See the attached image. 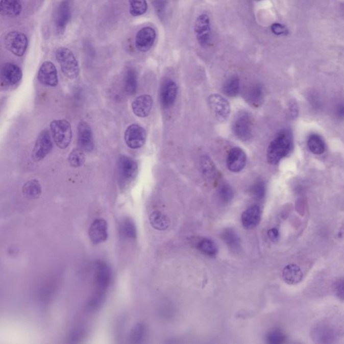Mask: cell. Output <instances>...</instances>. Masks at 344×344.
Segmentation results:
<instances>
[{
	"label": "cell",
	"mask_w": 344,
	"mask_h": 344,
	"mask_svg": "<svg viewBox=\"0 0 344 344\" xmlns=\"http://www.w3.org/2000/svg\"><path fill=\"white\" fill-rule=\"evenodd\" d=\"M118 173L121 180L125 183L133 181L138 174V165L133 159L128 156H121L118 160Z\"/></svg>",
	"instance_id": "13"
},
{
	"label": "cell",
	"mask_w": 344,
	"mask_h": 344,
	"mask_svg": "<svg viewBox=\"0 0 344 344\" xmlns=\"http://www.w3.org/2000/svg\"><path fill=\"white\" fill-rule=\"evenodd\" d=\"M292 148L291 133L287 130L280 131L267 148V161L272 165L277 164L290 154Z\"/></svg>",
	"instance_id": "1"
},
{
	"label": "cell",
	"mask_w": 344,
	"mask_h": 344,
	"mask_svg": "<svg viewBox=\"0 0 344 344\" xmlns=\"http://www.w3.org/2000/svg\"><path fill=\"white\" fill-rule=\"evenodd\" d=\"M69 165L73 167H80L84 164L86 161L84 151L80 148L73 149L68 156Z\"/></svg>",
	"instance_id": "36"
},
{
	"label": "cell",
	"mask_w": 344,
	"mask_h": 344,
	"mask_svg": "<svg viewBox=\"0 0 344 344\" xmlns=\"http://www.w3.org/2000/svg\"><path fill=\"white\" fill-rule=\"evenodd\" d=\"M112 279V271L107 263L97 260L94 265L95 291L106 293Z\"/></svg>",
	"instance_id": "6"
},
{
	"label": "cell",
	"mask_w": 344,
	"mask_h": 344,
	"mask_svg": "<svg viewBox=\"0 0 344 344\" xmlns=\"http://www.w3.org/2000/svg\"><path fill=\"white\" fill-rule=\"evenodd\" d=\"M22 71L20 68L12 63L3 65L1 70L2 82L8 86H14L22 79Z\"/></svg>",
	"instance_id": "18"
},
{
	"label": "cell",
	"mask_w": 344,
	"mask_h": 344,
	"mask_svg": "<svg viewBox=\"0 0 344 344\" xmlns=\"http://www.w3.org/2000/svg\"><path fill=\"white\" fill-rule=\"evenodd\" d=\"M255 1H260V0H255Z\"/></svg>",
	"instance_id": "48"
},
{
	"label": "cell",
	"mask_w": 344,
	"mask_h": 344,
	"mask_svg": "<svg viewBox=\"0 0 344 344\" xmlns=\"http://www.w3.org/2000/svg\"><path fill=\"white\" fill-rule=\"evenodd\" d=\"M286 337L280 330L272 331L267 335V342L271 344H280L285 341Z\"/></svg>",
	"instance_id": "42"
},
{
	"label": "cell",
	"mask_w": 344,
	"mask_h": 344,
	"mask_svg": "<svg viewBox=\"0 0 344 344\" xmlns=\"http://www.w3.org/2000/svg\"><path fill=\"white\" fill-rule=\"evenodd\" d=\"M333 292L337 298L344 301V278H339L335 282Z\"/></svg>",
	"instance_id": "43"
},
{
	"label": "cell",
	"mask_w": 344,
	"mask_h": 344,
	"mask_svg": "<svg viewBox=\"0 0 344 344\" xmlns=\"http://www.w3.org/2000/svg\"><path fill=\"white\" fill-rule=\"evenodd\" d=\"M156 39V31L152 27H144L138 31L137 35H136V48L140 52H148L152 48Z\"/></svg>",
	"instance_id": "12"
},
{
	"label": "cell",
	"mask_w": 344,
	"mask_h": 344,
	"mask_svg": "<svg viewBox=\"0 0 344 344\" xmlns=\"http://www.w3.org/2000/svg\"><path fill=\"white\" fill-rule=\"evenodd\" d=\"M37 78L40 83L46 86L55 87L59 83L57 68L51 61H44L42 63L38 72Z\"/></svg>",
	"instance_id": "15"
},
{
	"label": "cell",
	"mask_w": 344,
	"mask_h": 344,
	"mask_svg": "<svg viewBox=\"0 0 344 344\" xmlns=\"http://www.w3.org/2000/svg\"><path fill=\"white\" fill-rule=\"evenodd\" d=\"M22 192L28 199L35 200L39 198L42 192L40 182L37 180H29L23 186Z\"/></svg>",
	"instance_id": "26"
},
{
	"label": "cell",
	"mask_w": 344,
	"mask_h": 344,
	"mask_svg": "<svg viewBox=\"0 0 344 344\" xmlns=\"http://www.w3.org/2000/svg\"><path fill=\"white\" fill-rule=\"evenodd\" d=\"M178 94V86L176 83L168 80L163 84L161 92V102L163 107L169 108L175 103Z\"/></svg>",
	"instance_id": "21"
},
{
	"label": "cell",
	"mask_w": 344,
	"mask_h": 344,
	"mask_svg": "<svg viewBox=\"0 0 344 344\" xmlns=\"http://www.w3.org/2000/svg\"><path fill=\"white\" fill-rule=\"evenodd\" d=\"M250 193L255 199L262 200L265 195V186L262 181L256 182L250 188Z\"/></svg>",
	"instance_id": "41"
},
{
	"label": "cell",
	"mask_w": 344,
	"mask_h": 344,
	"mask_svg": "<svg viewBox=\"0 0 344 344\" xmlns=\"http://www.w3.org/2000/svg\"><path fill=\"white\" fill-rule=\"evenodd\" d=\"M150 222L152 226L158 231H165L170 225V219L168 216L159 211L152 212L150 216Z\"/></svg>",
	"instance_id": "24"
},
{
	"label": "cell",
	"mask_w": 344,
	"mask_h": 344,
	"mask_svg": "<svg viewBox=\"0 0 344 344\" xmlns=\"http://www.w3.org/2000/svg\"><path fill=\"white\" fill-rule=\"evenodd\" d=\"M334 115L338 120L344 119V103H339L334 108Z\"/></svg>",
	"instance_id": "45"
},
{
	"label": "cell",
	"mask_w": 344,
	"mask_h": 344,
	"mask_svg": "<svg viewBox=\"0 0 344 344\" xmlns=\"http://www.w3.org/2000/svg\"><path fill=\"white\" fill-rule=\"evenodd\" d=\"M89 237L93 244L105 242L108 237V224L105 219L97 218L89 229Z\"/></svg>",
	"instance_id": "17"
},
{
	"label": "cell",
	"mask_w": 344,
	"mask_h": 344,
	"mask_svg": "<svg viewBox=\"0 0 344 344\" xmlns=\"http://www.w3.org/2000/svg\"><path fill=\"white\" fill-rule=\"evenodd\" d=\"M71 2L63 0L59 4L55 12L54 23L55 29L59 35L63 34L71 18Z\"/></svg>",
	"instance_id": "9"
},
{
	"label": "cell",
	"mask_w": 344,
	"mask_h": 344,
	"mask_svg": "<svg viewBox=\"0 0 344 344\" xmlns=\"http://www.w3.org/2000/svg\"><path fill=\"white\" fill-rule=\"evenodd\" d=\"M197 248L203 254L208 256L213 257L218 253V248L215 243L211 239L204 238L197 244Z\"/></svg>",
	"instance_id": "34"
},
{
	"label": "cell",
	"mask_w": 344,
	"mask_h": 344,
	"mask_svg": "<svg viewBox=\"0 0 344 344\" xmlns=\"http://www.w3.org/2000/svg\"><path fill=\"white\" fill-rule=\"evenodd\" d=\"M261 216L262 213L260 207L258 205H253L242 214V225L246 229H254L260 224Z\"/></svg>",
	"instance_id": "20"
},
{
	"label": "cell",
	"mask_w": 344,
	"mask_h": 344,
	"mask_svg": "<svg viewBox=\"0 0 344 344\" xmlns=\"http://www.w3.org/2000/svg\"><path fill=\"white\" fill-rule=\"evenodd\" d=\"M22 6L20 0H1L0 12L4 16L16 17L22 12Z\"/></svg>",
	"instance_id": "23"
},
{
	"label": "cell",
	"mask_w": 344,
	"mask_h": 344,
	"mask_svg": "<svg viewBox=\"0 0 344 344\" xmlns=\"http://www.w3.org/2000/svg\"><path fill=\"white\" fill-rule=\"evenodd\" d=\"M245 99L252 105H259L264 97V90L260 84L254 85L248 89L245 94Z\"/></svg>",
	"instance_id": "28"
},
{
	"label": "cell",
	"mask_w": 344,
	"mask_h": 344,
	"mask_svg": "<svg viewBox=\"0 0 344 344\" xmlns=\"http://www.w3.org/2000/svg\"><path fill=\"white\" fill-rule=\"evenodd\" d=\"M148 8L146 0H129V12L131 16H142L146 13Z\"/></svg>",
	"instance_id": "35"
},
{
	"label": "cell",
	"mask_w": 344,
	"mask_h": 344,
	"mask_svg": "<svg viewBox=\"0 0 344 344\" xmlns=\"http://www.w3.org/2000/svg\"><path fill=\"white\" fill-rule=\"evenodd\" d=\"M218 196L223 203H230L233 198V191L231 187L227 184H222L218 191Z\"/></svg>",
	"instance_id": "39"
},
{
	"label": "cell",
	"mask_w": 344,
	"mask_h": 344,
	"mask_svg": "<svg viewBox=\"0 0 344 344\" xmlns=\"http://www.w3.org/2000/svg\"><path fill=\"white\" fill-rule=\"evenodd\" d=\"M312 335L314 339H316L317 342L328 343L333 339V332L328 327H317L313 330Z\"/></svg>",
	"instance_id": "30"
},
{
	"label": "cell",
	"mask_w": 344,
	"mask_h": 344,
	"mask_svg": "<svg viewBox=\"0 0 344 344\" xmlns=\"http://www.w3.org/2000/svg\"><path fill=\"white\" fill-rule=\"evenodd\" d=\"M208 105L216 119L224 122L231 113L230 104L222 95L214 93L207 99Z\"/></svg>",
	"instance_id": "7"
},
{
	"label": "cell",
	"mask_w": 344,
	"mask_h": 344,
	"mask_svg": "<svg viewBox=\"0 0 344 344\" xmlns=\"http://www.w3.org/2000/svg\"><path fill=\"white\" fill-rule=\"evenodd\" d=\"M78 144L79 148L84 152H92L94 148L92 129L85 121H82L78 125Z\"/></svg>",
	"instance_id": "16"
},
{
	"label": "cell",
	"mask_w": 344,
	"mask_h": 344,
	"mask_svg": "<svg viewBox=\"0 0 344 344\" xmlns=\"http://www.w3.org/2000/svg\"><path fill=\"white\" fill-rule=\"evenodd\" d=\"M222 237L227 246L233 251H237L241 248L239 235L233 229H225L222 233Z\"/></svg>",
	"instance_id": "25"
},
{
	"label": "cell",
	"mask_w": 344,
	"mask_h": 344,
	"mask_svg": "<svg viewBox=\"0 0 344 344\" xmlns=\"http://www.w3.org/2000/svg\"><path fill=\"white\" fill-rule=\"evenodd\" d=\"M307 146L310 152L315 155H322L326 152V144L320 135L313 134L307 140Z\"/></svg>",
	"instance_id": "27"
},
{
	"label": "cell",
	"mask_w": 344,
	"mask_h": 344,
	"mask_svg": "<svg viewBox=\"0 0 344 344\" xmlns=\"http://www.w3.org/2000/svg\"><path fill=\"white\" fill-rule=\"evenodd\" d=\"M240 90V82L236 76H231L225 82L224 86V92L225 95L229 97H235L238 95Z\"/></svg>",
	"instance_id": "31"
},
{
	"label": "cell",
	"mask_w": 344,
	"mask_h": 344,
	"mask_svg": "<svg viewBox=\"0 0 344 344\" xmlns=\"http://www.w3.org/2000/svg\"><path fill=\"white\" fill-rule=\"evenodd\" d=\"M194 33L199 43L203 47L207 46L211 40V20L207 14L200 15L194 24Z\"/></svg>",
	"instance_id": "8"
},
{
	"label": "cell",
	"mask_w": 344,
	"mask_h": 344,
	"mask_svg": "<svg viewBox=\"0 0 344 344\" xmlns=\"http://www.w3.org/2000/svg\"><path fill=\"white\" fill-rule=\"evenodd\" d=\"M106 293L95 292L87 304V309L89 311H95L101 307L105 301Z\"/></svg>",
	"instance_id": "37"
},
{
	"label": "cell",
	"mask_w": 344,
	"mask_h": 344,
	"mask_svg": "<svg viewBox=\"0 0 344 344\" xmlns=\"http://www.w3.org/2000/svg\"><path fill=\"white\" fill-rule=\"evenodd\" d=\"M55 57L60 65L61 71L67 78L74 80L79 76V63L71 50L61 46L57 48Z\"/></svg>",
	"instance_id": "2"
},
{
	"label": "cell",
	"mask_w": 344,
	"mask_h": 344,
	"mask_svg": "<svg viewBox=\"0 0 344 344\" xmlns=\"http://www.w3.org/2000/svg\"><path fill=\"white\" fill-rule=\"evenodd\" d=\"M202 168L204 175L209 179H212L216 176V167L209 156H204L202 159Z\"/></svg>",
	"instance_id": "38"
},
{
	"label": "cell",
	"mask_w": 344,
	"mask_h": 344,
	"mask_svg": "<svg viewBox=\"0 0 344 344\" xmlns=\"http://www.w3.org/2000/svg\"><path fill=\"white\" fill-rule=\"evenodd\" d=\"M247 162L245 153L240 148H233L227 157V166L229 171L238 173L245 167Z\"/></svg>",
	"instance_id": "14"
},
{
	"label": "cell",
	"mask_w": 344,
	"mask_h": 344,
	"mask_svg": "<svg viewBox=\"0 0 344 344\" xmlns=\"http://www.w3.org/2000/svg\"><path fill=\"white\" fill-rule=\"evenodd\" d=\"M253 120L251 114L240 111L233 121L232 130L234 135L242 141H248L252 136Z\"/></svg>",
	"instance_id": "4"
},
{
	"label": "cell",
	"mask_w": 344,
	"mask_h": 344,
	"mask_svg": "<svg viewBox=\"0 0 344 344\" xmlns=\"http://www.w3.org/2000/svg\"><path fill=\"white\" fill-rule=\"evenodd\" d=\"M289 110L290 114L292 117L293 118H296L297 115H298L299 109L298 106H297V103H295V102L292 101L291 103H290L289 105Z\"/></svg>",
	"instance_id": "47"
},
{
	"label": "cell",
	"mask_w": 344,
	"mask_h": 344,
	"mask_svg": "<svg viewBox=\"0 0 344 344\" xmlns=\"http://www.w3.org/2000/svg\"><path fill=\"white\" fill-rule=\"evenodd\" d=\"M271 30L272 32L277 35H286L288 33V30L285 27L278 24V23H275V24L272 25Z\"/></svg>",
	"instance_id": "44"
},
{
	"label": "cell",
	"mask_w": 344,
	"mask_h": 344,
	"mask_svg": "<svg viewBox=\"0 0 344 344\" xmlns=\"http://www.w3.org/2000/svg\"><path fill=\"white\" fill-rule=\"evenodd\" d=\"M85 334H86V329L84 327H77L72 330L68 335V342L73 343L80 342L84 338Z\"/></svg>",
	"instance_id": "40"
},
{
	"label": "cell",
	"mask_w": 344,
	"mask_h": 344,
	"mask_svg": "<svg viewBox=\"0 0 344 344\" xmlns=\"http://www.w3.org/2000/svg\"><path fill=\"white\" fill-rule=\"evenodd\" d=\"M120 233L125 238L133 239L137 237V228L130 218H125L120 225Z\"/></svg>",
	"instance_id": "32"
},
{
	"label": "cell",
	"mask_w": 344,
	"mask_h": 344,
	"mask_svg": "<svg viewBox=\"0 0 344 344\" xmlns=\"http://www.w3.org/2000/svg\"><path fill=\"white\" fill-rule=\"evenodd\" d=\"M153 99L150 95L144 94L136 97L132 103L133 113L138 117L145 118L152 109Z\"/></svg>",
	"instance_id": "19"
},
{
	"label": "cell",
	"mask_w": 344,
	"mask_h": 344,
	"mask_svg": "<svg viewBox=\"0 0 344 344\" xmlns=\"http://www.w3.org/2000/svg\"><path fill=\"white\" fill-rule=\"evenodd\" d=\"M146 326L142 323L136 324L129 334V340L132 343H141L146 336Z\"/></svg>",
	"instance_id": "33"
},
{
	"label": "cell",
	"mask_w": 344,
	"mask_h": 344,
	"mask_svg": "<svg viewBox=\"0 0 344 344\" xmlns=\"http://www.w3.org/2000/svg\"><path fill=\"white\" fill-rule=\"evenodd\" d=\"M125 141L127 145L132 150L141 148L146 141L145 129L139 125H129L125 132Z\"/></svg>",
	"instance_id": "11"
},
{
	"label": "cell",
	"mask_w": 344,
	"mask_h": 344,
	"mask_svg": "<svg viewBox=\"0 0 344 344\" xmlns=\"http://www.w3.org/2000/svg\"><path fill=\"white\" fill-rule=\"evenodd\" d=\"M267 235H268L269 238L271 239V241L277 242L280 237L279 231L276 228L269 229L267 231Z\"/></svg>",
	"instance_id": "46"
},
{
	"label": "cell",
	"mask_w": 344,
	"mask_h": 344,
	"mask_svg": "<svg viewBox=\"0 0 344 344\" xmlns=\"http://www.w3.org/2000/svg\"><path fill=\"white\" fill-rule=\"evenodd\" d=\"M53 149V141L48 130H44L38 136L34 146L32 158L34 161H40L44 159Z\"/></svg>",
	"instance_id": "10"
},
{
	"label": "cell",
	"mask_w": 344,
	"mask_h": 344,
	"mask_svg": "<svg viewBox=\"0 0 344 344\" xmlns=\"http://www.w3.org/2000/svg\"><path fill=\"white\" fill-rule=\"evenodd\" d=\"M138 79L137 71L133 68L127 69L125 76V89L129 95H133L137 88Z\"/></svg>",
	"instance_id": "29"
},
{
	"label": "cell",
	"mask_w": 344,
	"mask_h": 344,
	"mask_svg": "<svg viewBox=\"0 0 344 344\" xmlns=\"http://www.w3.org/2000/svg\"><path fill=\"white\" fill-rule=\"evenodd\" d=\"M53 141L61 150H65L71 143L73 133L71 125L64 119L54 120L50 124Z\"/></svg>",
	"instance_id": "3"
},
{
	"label": "cell",
	"mask_w": 344,
	"mask_h": 344,
	"mask_svg": "<svg viewBox=\"0 0 344 344\" xmlns=\"http://www.w3.org/2000/svg\"><path fill=\"white\" fill-rule=\"evenodd\" d=\"M4 43L6 48L15 56L22 57L27 52L29 40L25 34L12 31L6 36Z\"/></svg>",
	"instance_id": "5"
},
{
	"label": "cell",
	"mask_w": 344,
	"mask_h": 344,
	"mask_svg": "<svg viewBox=\"0 0 344 344\" xmlns=\"http://www.w3.org/2000/svg\"><path fill=\"white\" fill-rule=\"evenodd\" d=\"M303 273L300 267L297 264H290L286 265L282 271V279L286 284L293 285L298 284L303 279Z\"/></svg>",
	"instance_id": "22"
}]
</instances>
